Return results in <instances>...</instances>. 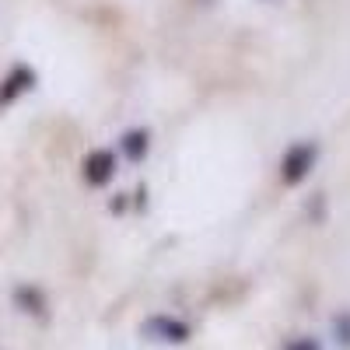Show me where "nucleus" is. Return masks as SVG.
Here are the masks:
<instances>
[{"instance_id":"obj_1","label":"nucleus","mask_w":350,"mask_h":350,"mask_svg":"<svg viewBox=\"0 0 350 350\" xmlns=\"http://www.w3.org/2000/svg\"><path fill=\"white\" fill-rule=\"evenodd\" d=\"M315 154H319V148H315V144H308V140L291 144L287 154H284V161H280V179H284L287 186H298V183L305 179V175L312 172Z\"/></svg>"},{"instance_id":"obj_2","label":"nucleus","mask_w":350,"mask_h":350,"mask_svg":"<svg viewBox=\"0 0 350 350\" xmlns=\"http://www.w3.org/2000/svg\"><path fill=\"white\" fill-rule=\"evenodd\" d=\"M116 172V154L112 151H92L84 158V179L88 186H105Z\"/></svg>"},{"instance_id":"obj_3","label":"nucleus","mask_w":350,"mask_h":350,"mask_svg":"<svg viewBox=\"0 0 350 350\" xmlns=\"http://www.w3.org/2000/svg\"><path fill=\"white\" fill-rule=\"evenodd\" d=\"M148 333H151L154 340L183 343V340L189 336V326H186V323H179V319H165V315H158V319H151V323H148Z\"/></svg>"},{"instance_id":"obj_4","label":"nucleus","mask_w":350,"mask_h":350,"mask_svg":"<svg viewBox=\"0 0 350 350\" xmlns=\"http://www.w3.org/2000/svg\"><path fill=\"white\" fill-rule=\"evenodd\" d=\"M32 84H36V74H32V70H28V67H14V70H11V77L4 81V88H0V105H8L14 95L28 92Z\"/></svg>"},{"instance_id":"obj_5","label":"nucleus","mask_w":350,"mask_h":350,"mask_svg":"<svg viewBox=\"0 0 350 350\" xmlns=\"http://www.w3.org/2000/svg\"><path fill=\"white\" fill-rule=\"evenodd\" d=\"M123 151L130 161H140L144 154H148V130H130L123 137Z\"/></svg>"},{"instance_id":"obj_6","label":"nucleus","mask_w":350,"mask_h":350,"mask_svg":"<svg viewBox=\"0 0 350 350\" xmlns=\"http://www.w3.org/2000/svg\"><path fill=\"white\" fill-rule=\"evenodd\" d=\"M18 301L32 305L28 312H42V298H39V291H32V287H18Z\"/></svg>"},{"instance_id":"obj_7","label":"nucleus","mask_w":350,"mask_h":350,"mask_svg":"<svg viewBox=\"0 0 350 350\" xmlns=\"http://www.w3.org/2000/svg\"><path fill=\"white\" fill-rule=\"evenodd\" d=\"M336 326H340V333H343V343L350 347V319L343 315V319H336Z\"/></svg>"},{"instance_id":"obj_8","label":"nucleus","mask_w":350,"mask_h":350,"mask_svg":"<svg viewBox=\"0 0 350 350\" xmlns=\"http://www.w3.org/2000/svg\"><path fill=\"white\" fill-rule=\"evenodd\" d=\"M287 350H319V343L315 340H298V343H291Z\"/></svg>"}]
</instances>
